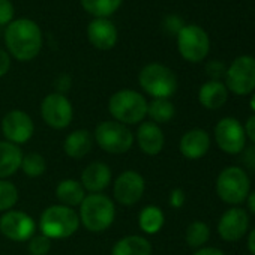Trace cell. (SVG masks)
Returning <instances> with one entry per match:
<instances>
[{
  "instance_id": "20",
  "label": "cell",
  "mask_w": 255,
  "mask_h": 255,
  "mask_svg": "<svg viewBox=\"0 0 255 255\" xmlns=\"http://www.w3.org/2000/svg\"><path fill=\"white\" fill-rule=\"evenodd\" d=\"M23 150L20 146L0 140V180H6L21 168Z\"/></svg>"
},
{
  "instance_id": "42",
  "label": "cell",
  "mask_w": 255,
  "mask_h": 255,
  "mask_svg": "<svg viewBox=\"0 0 255 255\" xmlns=\"http://www.w3.org/2000/svg\"><path fill=\"white\" fill-rule=\"evenodd\" d=\"M246 201H248V209L255 215V191L254 192H249Z\"/></svg>"
},
{
  "instance_id": "12",
  "label": "cell",
  "mask_w": 255,
  "mask_h": 255,
  "mask_svg": "<svg viewBox=\"0 0 255 255\" xmlns=\"http://www.w3.org/2000/svg\"><path fill=\"white\" fill-rule=\"evenodd\" d=\"M146 191V180L141 173L135 170H126L117 176L113 183V195L116 201L125 207L137 204Z\"/></svg>"
},
{
  "instance_id": "32",
  "label": "cell",
  "mask_w": 255,
  "mask_h": 255,
  "mask_svg": "<svg viewBox=\"0 0 255 255\" xmlns=\"http://www.w3.org/2000/svg\"><path fill=\"white\" fill-rule=\"evenodd\" d=\"M15 8L11 0H0V26H8L14 21Z\"/></svg>"
},
{
  "instance_id": "4",
  "label": "cell",
  "mask_w": 255,
  "mask_h": 255,
  "mask_svg": "<svg viewBox=\"0 0 255 255\" xmlns=\"http://www.w3.org/2000/svg\"><path fill=\"white\" fill-rule=\"evenodd\" d=\"M80 218L75 209L62 206V204H54L47 207L39 218L38 228L41 234L50 237L51 240L54 239H68L72 234L77 233L80 228Z\"/></svg>"
},
{
  "instance_id": "17",
  "label": "cell",
  "mask_w": 255,
  "mask_h": 255,
  "mask_svg": "<svg viewBox=\"0 0 255 255\" xmlns=\"http://www.w3.org/2000/svg\"><path fill=\"white\" fill-rule=\"evenodd\" d=\"M135 141L144 155L156 156L165 146V135L159 125L153 122H141L135 132Z\"/></svg>"
},
{
  "instance_id": "36",
  "label": "cell",
  "mask_w": 255,
  "mask_h": 255,
  "mask_svg": "<svg viewBox=\"0 0 255 255\" xmlns=\"http://www.w3.org/2000/svg\"><path fill=\"white\" fill-rule=\"evenodd\" d=\"M242 161H243V165L252 171H255V144H251L248 147L243 149L242 152Z\"/></svg>"
},
{
  "instance_id": "22",
  "label": "cell",
  "mask_w": 255,
  "mask_h": 255,
  "mask_svg": "<svg viewBox=\"0 0 255 255\" xmlns=\"http://www.w3.org/2000/svg\"><path fill=\"white\" fill-rule=\"evenodd\" d=\"M93 141V135L87 129H75L65 138L63 150L72 159H83L90 153Z\"/></svg>"
},
{
  "instance_id": "26",
  "label": "cell",
  "mask_w": 255,
  "mask_h": 255,
  "mask_svg": "<svg viewBox=\"0 0 255 255\" xmlns=\"http://www.w3.org/2000/svg\"><path fill=\"white\" fill-rule=\"evenodd\" d=\"M83 9L95 18H108L119 11L123 0H80Z\"/></svg>"
},
{
  "instance_id": "14",
  "label": "cell",
  "mask_w": 255,
  "mask_h": 255,
  "mask_svg": "<svg viewBox=\"0 0 255 255\" xmlns=\"http://www.w3.org/2000/svg\"><path fill=\"white\" fill-rule=\"evenodd\" d=\"M2 134L6 141L21 146L35 134L33 119L23 110H11L2 119Z\"/></svg>"
},
{
  "instance_id": "2",
  "label": "cell",
  "mask_w": 255,
  "mask_h": 255,
  "mask_svg": "<svg viewBox=\"0 0 255 255\" xmlns=\"http://www.w3.org/2000/svg\"><path fill=\"white\" fill-rule=\"evenodd\" d=\"M149 102L137 90L122 89L113 93L108 99V111L113 120L126 126L140 125L147 116Z\"/></svg>"
},
{
  "instance_id": "28",
  "label": "cell",
  "mask_w": 255,
  "mask_h": 255,
  "mask_svg": "<svg viewBox=\"0 0 255 255\" xmlns=\"http://www.w3.org/2000/svg\"><path fill=\"white\" fill-rule=\"evenodd\" d=\"M210 239V227L203 221H194L185 231V240L191 248L200 249Z\"/></svg>"
},
{
  "instance_id": "25",
  "label": "cell",
  "mask_w": 255,
  "mask_h": 255,
  "mask_svg": "<svg viewBox=\"0 0 255 255\" xmlns=\"http://www.w3.org/2000/svg\"><path fill=\"white\" fill-rule=\"evenodd\" d=\"M165 224V215L158 206H146L138 215V227L144 234H158Z\"/></svg>"
},
{
  "instance_id": "9",
  "label": "cell",
  "mask_w": 255,
  "mask_h": 255,
  "mask_svg": "<svg viewBox=\"0 0 255 255\" xmlns=\"http://www.w3.org/2000/svg\"><path fill=\"white\" fill-rule=\"evenodd\" d=\"M225 87L237 96H246L255 90V57L240 56L231 62L225 72Z\"/></svg>"
},
{
  "instance_id": "3",
  "label": "cell",
  "mask_w": 255,
  "mask_h": 255,
  "mask_svg": "<svg viewBox=\"0 0 255 255\" xmlns=\"http://www.w3.org/2000/svg\"><path fill=\"white\" fill-rule=\"evenodd\" d=\"M78 207L80 224L90 233H104L116 219L114 201L105 194H87Z\"/></svg>"
},
{
  "instance_id": "38",
  "label": "cell",
  "mask_w": 255,
  "mask_h": 255,
  "mask_svg": "<svg viewBox=\"0 0 255 255\" xmlns=\"http://www.w3.org/2000/svg\"><path fill=\"white\" fill-rule=\"evenodd\" d=\"M54 86H56L57 93L65 95V92H68V90H69V87H71V77H69L68 74H62V75H59V77H57V80H56V83H54Z\"/></svg>"
},
{
  "instance_id": "21",
  "label": "cell",
  "mask_w": 255,
  "mask_h": 255,
  "mask_svg": "<svg viewBox=\"0 0 255 255\" xmlns=\"http://www.w3.org/2000/svg\"><path fill=\"white\" fill-rule=\"evenodd\" d=\"M198 101L206 110H219L228 101V89L222 81H206L198 90Z\"/></svg>"
},
{
  "instance_id": "8",
  "label": "cell",
  "mask_w": 255,
  "mask_h": 255,
  "mask_svg": "<svg viewBox=\"0 0 255 255\" xmlns=\"http://www.w3.org/2000/svg\"><path fill=\"white\" fill-rule=\"evenodd\" d=\"M180 56L191 63L203 62L210 51V39L206 30L197 24H185L176 35Z\"/></svg>"
},
{
  "instance_id": "11",
  "label": "cell",
  "mask_w": 255,
  "mask_h": 255,
  "mask_svg": "<svg viewBox=\"0 0 255 255\" xmlns=\"http://www.w3.org/2000/svg\"><path fill=\"white\" fill-rule=\"evenodd\" d=\"M215 141L218 147L228 155H239L246 147V134L243 125L234 117H224L215 126Z\"/></svg>"
},
{
  "instance_id": "40",
  "label": "cell",
  "mask_w": 255,
  "mask_h": 255,
  "mask_svg": "<svg viewBox=\"0 0 255 255\" xmlns=\"http://www.w3.org/2000/svg\"><path fill=\"white\" fill-rule=\"evenodd\" d=\"M192 255H225V254L219 248H215V246H203V248L197 249Z\"/></svg>"
},
{
  "instance_id": "15",
  "label": "cell",
  "mask_w": 255,
  "mask_h": 255,
  "mask_svg": "<svg viewBox=\"0 0 255 255\" xmlns=\"http://www.w3.org/2000/svg\"><path fill=\"white\" fill-rule=\"evenodd\" d=\"M249 228V216L248 212L242 207H231L222 213L218 222V234L225 242H237L240 240Z\"/></svg>"
},
{
  "instance_id": "41",
  "label": "cell",
  "mask_w": 255,
  "mask_h": 255,
  "mask_svg": "<svg viewBox=\"0 0 255 255\" xmlns=\"http://www.w3.org/2000/svg\"><path fill=\"white\" fill-rule=\"evenodd\" d=\"M248 249L252 255H255V228L248 234Z\"/></svg>"
},
{
  "instance_id": "16",
  "label": "cell",
  "mask_w": 255,
  "mask_h": 255,
  "mask_svg": "<svg viewBox=\"0 0 255 255\" xmlns=\"http://www.w3.org/2000/svg\"><path fill=\"white\" fill-rule=\"evenodd\" d=\"M87 39L95 48L108 51L117 44V27L108 18H95L87 26Z\"/></svg>"
},
{
  "instance_id": "35",
  "label": "cell",
  "mask_w": 255,
  "mask_h": 255,
  "mask_svg": "<svg viewBox=\"0 0 255 255\" xmlns=\"http://www.w3.org/2000/svg\"><path fill=\"white\" fill-rule=\"evenodd\" d=\"M186 201V194L182 188H176L170 192V197H168V203L173 209H180L183 207Z\"/></svg>"
},
{
  "instance_id": "29",
  "label": "cell",
  "mask_w": 255,
  "mask_h": 255,
  "mask_svg": "<svg viewBox=\"0 0 255 255\" xmlns=\"http://www.w3.org/2000/svg\"><path fill=\"white\" fill-rule=\"evenodd\" d=\"M27 177H41L47 171V161L41 153L32 152L26 153L21 161V168H20Z\"/></svg>"
},
{
  "instance_id": "10",
  "label": "cell",
  "mask_w": 255,
  "mask_h": 255,
  "mask_svg": "<svg viewBox=\"0 0 255 255\" xmlns=\"http://www.w3.org/2000/svg\"><path fill=\"white\" fill-rule=\"evenodd\" d=\"M42 120L53 129H65L74 119V107L71 101L62 93H48L41 102Z\"/></svg>"
},
{
  "instance_id": "18",
  "label": "cell",
  "mask_w": 255,
  "mask_h": 255,
  "mask_svg": "<svg viewBox=\"0 0 255 255\" xmlns=\"http://www.w3.org/2000/svg\"><path fill=\"white\" fill-rule=\"evenodd\" d=\"M210 149V135L201 128L186 131L179 143V150L183 158L189 161L201 159Z\"/></svg>"
},
{
  "instance_id": "24",
  "label": "cell",
  "mask_w": 255,
  "mask_h": 255,
  "mask_svg": "<svg viewBox=\"0 0 255 255\" xmlns=\"http://www.w3.org/2000/svg\"><path fill=\"white\" fill-rule=\"evenodd\" d=\"M86 195L87 194L83 185L80 183V180H75V179H65L59 182V185L56 186V198L59 200L62 206H66L71 209L80 206Z\"/></svg>"
},
{
  "instance_id": "13",
  "label": "cell",
  "mask_w": 255,
  "mask_h": 255,
  "mask_svg": "<svg viewBox=\"0 0 255 255\" xmlns=\"http://www.w3.org/2000/svg\"><path fill=\"white\" fill-rule=\"evenodd\" d=\"M0 233L12 242H29L36 233V221L23 210H9L0 216Z\"/></svg>"
},
{
  "instance_id": "6",
  "label": "cell",
  "mask_w": 255,
  "mask_h": 255,
  "mask_svg": "<svg viewBox=\"0 0 255 255\" xmlns=\"http://www.w3.org/2000/svg\"><path fill=\"white\" fill-rule=\"evenodd\" d=\"M93 140L104 152L111 155H122L132 149L135 135L129 129V126L116 120H104L96 126Z\"/></svg>"
},
{
  "instance_id": "23",
  "label": "cell",
  "mask_w": 255,
  "mask_h": 255,
  "mask_svg": "<svg viewBox=\"0 0 255 255\" xmlns=\"http://www.w3.org/2000/svg\"><path fill=\"white\" fill-rule=\"evenodd\" d=\"M152 243L144 236L138 234H129L119 239L111 249V255H152Z\"/></svg>"
},
{
  "instance_id": "1",
  "label": "cell",
  "mask_w": 255,
  "mask_h": 255,
  "mask_svg": "<svg viewBox=\"0 0 255 255\" xmlns=\"http://www.w3.org/2000/svg\"><path fill=\"white\" fill-rule=\"evenodd\" d=\"M5 44L11 57L18 62H30L42 50V30L30 18L14 20L5 29Z\"/></svg>"
},
{
  "instance_id": "30",
  "label": "cell",
  "mask_w": 255,
  "mask_h": 255,
  "mask_svg": "<svg viewBox=\"0 0 255 255\" xmlns=\"http://www.w3.org/2000/svg\"><path fill=\"white\" fill-rule=\"evenodd\" d=\"M18 188L6 180H0V212L5 213L14 209V206L18 203Z\"/></svg>"
},
{
  "instance_id": "37",
  "label": "cell",
  "mask_w": 255,
  "mask_h": 255,
  "mask_svg": "<svg viewBox=\"0 0 255 255\" xmlns=\"http://www.w3.org/2000/svg\"><path fill=\"white\" fill-rule=\"evenodd\" d=\"M9 69H11V56L8 54V51L0 48V78L5 77Z\"/></svg>"
},
{
  "instance_id": "27",
  "label": "cell",
  "mask_w": 255,
  "mask_h": 255,
  "mask_svg": "<svg viewBox=\"0 0 255 255\" xmlns=\"http://www.w3.org/2000/svg\"><path fill=\"white\" fill-rule=\"evenodd\" d=\"M147 116L150 117V122L156 125H164L173 120V117L176 116V107L170 99H153L152 102H149Z\"/></svg>"
},
{
  "instance_id": "5",
  "label": "cell",
  "mask_w": 255,
  "mask_h": 255,
  "mask_svg": "<svg viewBox=\"0 0 255 255\" xmlns=\"http://www.w3.org/2000/svg\"><path fill=\"white\" fill-rule=\"evenodd\" d=\"M140 87L153 99H170L177 92V75L162 63H149L138 74Z\"/></svg>"
},
{
  "instance_id": "43",
  "label": "cell",
  "mask_w": 255,
  "mask_h": 255,
  "mask_svg": "<svg viewBox=\"0 0 255 255\" xmlns=\"http://www.w3.org/2000/svg\"><path fill=\"white\" fill-rule=\"evenodd\" d=\"M249 107H251V110L254 111V114H255V92H254V95L251 96V101H249Z\"/></svg>"
},
{
  "instance_id": "19",
  "label": "cell",
  "mask_w": 255,
  "mask_h": 255,
  "mask_svg": "<svg viewBox=\"0 0 255 255\" xmlns=\"http://www.w3.org/2000/svg\"><path fill=\"white\" fill-rule=\"evenodd\" d=\"M111 179V168L105 162H92L83 170L80 183L89 194H102L110 186Z\"/></svg>"
},
{
  "instance_id": "7",
  "label": "cell",
  "mask_w": 255,
  "mask_h": 255,
  "mask_svg": "<svg viewBox=\"0 0 255 255\" xmlns=\"http://www.w3.org/2000/svg\"><path fill=\"white\" fill-rule=\"evenodd\" d=\"M251 191V182L246 171L240 167L231 165L224 168L216 179L218 197L231 206L243 203Z\"/></svg>"
},
{
  "instance_id": "33",
  "label": "cell",
  "mask_w": 255,
  "mask_h": 255,
  "mask_svg": "<svg viewBox=\"0 0 255 255\" xmlns=\"http://www.w3.org/2000/svg\"><path fill=\"white\" fill-rule=\"evenodd\" d=\"M225 72H227V68L219 60H212L206 65V74L213 81H221V78L225 77Z\"/></svg>"
},
{
  "instance_id": "34",
  "label": "cell",
  "mask_w": 255,
  "mask_h": 255,
  "mask_svg": "<svg viewBox=\"0 0 255 255\" xmlns=\"http://www.w3.org/2000/svg\"><path fill=\"white\" fill-rule=\"evenodd\" d=\"M183 26H185L183 24V20L179 15H168L164 20V29L170 35H177L182 30Z\"/></svg>"
},
{
  "instance_id": "39",
  "label": "cell",
  "mask_w": 255,
  "mask_h": 255,
  "mask_svg": "<svg viewBox=\"0 0 255 255\" xmlns=\"http://www.w3.org/2000/svg\"><path fill=\"white\" fill-rule=\"evenodd\" d=\"M243 128H245L246 138H249L252 141V144H255V114L248 117V120H246Z\"/></svg>"
},
{
  "instance_id": "31",
  "label": "cell",
  "mask_w": 255,
  "mask_h": 255,
  "mask_svg": "<svg viewBox=\"0 0 255 255\" xmlns=\"http://www.w3.org/2000/svg\"><path fill=\"white\" fill-rule=\"evenodd\" d=\"M53 240L44 234H35L30 240H29V252L30 255H47L53 246L51 243Z\"/></svg>"
}]
</instances>
